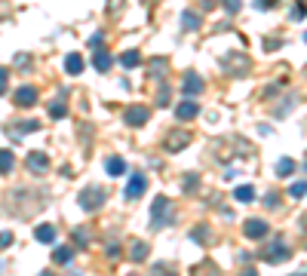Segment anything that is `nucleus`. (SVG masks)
Returning <instances> with one entry per match:
<instances>
[{"instance_id": "obj_1", "label": "nucleus", "mask_w": 307, "mask_h": 276, "mask_svg": "<svg viewBox=\"0 0 307 276\" xmlns=\"http://www.w3.org/2000/svg\"><path fill=\"white\" fill-rule=\"evenodd\" d=\"M80 203H83V209L96 212V209L105 203V191H102V188H86V191L80 194Z\"/></svg>"}, {"instance_id": "obj_2", "label": "nucleus", "mask_w": 307, "mask_h": 276, "mask_svg": "<svg viewBox=\"0 0 307 276\" xmlns=\"http://www.w3.org/2000/svg\"><path fill=\"white\" fill-rule=\"evenodd\" d=\"M150 221H154V224H166V221H169V200H166V197H157V200H154V206H150Z\"/></svg>"}, {"instance_id": "obj_3", "label": "nucleus", "mask_w": 307, "mask_h": 276, "mask_svg": "<svg viewBox=\"0 0 307 276\" xmlns=\"http://www.w3.org/2000/svg\"><path fill=\"white\" fill-rule=\"evenodd\" d=\"M267 221H261V218H249L246 224H243V233L249 236V239H264L267 236Z\"/></svg>"}, {"instance_id": "obj_4", "label": "nucleus", "mask_w": 307, "mask_h": 276, "mask_svg": "<svg viewBox=\"0 0 307 276\" xmlns=\"http://www.w3.org/2000/svg\"><path fill=\"white\" fill-rule=\"evenodd\" d=\"M264 261H270V264H280V261H289V246L283 242V239H277L267 252H264Z\"/></svg>"}, {"instance_id": "obj_5", "label": "nucleus", "mask_w": 307, "mask_h": 276, "mask_svg": "<svg viewBox=\"0 0 307 276\" xmlns=\"http://www.w3.org/2000/svg\"><path fill=\"white\" fill-rule=\"evenodd\" d=\"M181 92H185V96H200V92H203V80H200V74L188 71L185 80H181Z\"/></svg>"}, {"instance_id": "obj_6", "label": "nucleus", "mask_w": 307, "mask_h": 276, "mask_svg": "<svg viewBox=\"0 0 307 276\" xmlns=\"http://www.w3.org/2000/svg\"><path fill=\"white\" fill-rule=\"evenodd\" d=\"M144 188H147V181H144V175H132L129 178V184H126V200H138L141 194H144Z\"/></svg>"}, {"instance_id": "obj_7", "label": "nucleus", "mask_w": 307, "mask_h": 276, "mask_svg": "<svg viewBox=\"0 0 307 276\" xmlns=\"http://www.w3.org/2000/svg\"><path fill=\"white\" fill-rule=\"evenodd\" d=\"M147 117H150V111H147V108H141V105H135V108H129V111H126V123H129V126H144V123H147Z\"/></svg>"}, {"instance_id": "obj_8", "label": "nucleus", "mask_w": 307, "mask_h": 276, "mask_svg": "<svg viewBox=\"0 0 307 276\" xmlns=\"http://www.w3.org/2000/svg\"><path fill=\"white\" fill-rule=\"evenodd\" d=\"M16 105H22V108H28V105H34L37 102V89L34 86H22V89H16Z\"/></svg>"}, {"instance_id": "obj_9", "label": "nucleus", "mask_w": 307, "mask_h": 276, "mask_svg": "<svg viewBox=\"0 0 307 276\" xmlns=\"http://www.w3.org/2000/svg\"><path fill=\"white\" fill-rule=\"evenodd\" d=\"M197 114H200V105H197V102H191V99H185V102L175 108V117H178V120H194Z\"/></svg>"}, {"instance_id": "obj_10", "label": "nucleus", "mask_w": 307, "mask_h": 276, "mask_svg": "<svg viewBox=\"0 0 307 276\" xmlns=\"http://www.w3.org/2000/svg\"><path fill=\"white\" fill-rule=\"evenodd\" d=\"M188 141H191V135H188V132H178V129H175V132H169V138H166V150H181V147H185Z\"/></svg>"}, {"instance_id": "obj_11", "label": "nucleus", "mask_w": 307, "mask_h": 276, "mask_svg": "<svg viewBox=\"0 0 307 276\" xmlns=\"http://www.w3.org/2000/svg\"><path fill=\"white\" fill-rule=\"evenodd\" d=\"M93 65H96V71H111V65H114V58H111V52H105V49H99L96 55H93Z\"/></svg>"}, {"instance_id": "obj_12", "label": "nucleus", "mask_w": 307, "mask_h": 276, "mask_svg": "<svg viewBox=\"0 0 307 276\" xmlns=\"http://www.w3.org/2000/svg\"><path fill=\"white\" fill-rule=\"evenodd\" d=\"M46 166H49V160H46V154H28V169L31 172H46Z\"/></svg>"}, {"instance_id": "obj_13", "label": "nucleus", "mask_w": 307, "mask_h": 276, "mask_svg": "<svg viewBox=\"0 0 307 276\" xmlns=\"http://www.w3.org/2000/svg\"><path fill=\"white\" fill-rule=\"evenodd\" d=\"M34 239H37V242H55V227H52V224H40V227L34 230Z\"/></svg>"}, {"instance_id": "obj_14", "label": "nucleus", "mask_w": 307, "mask_h": 276, "mask_svg": "<svg viewBox=\"0 0 307 276\" xmlns=\"http://www.w3.org/2000/svg\"><path fill=\"white\" fill-rule=\"evenodd\" d=\"M71 258H74V249L71 246H55V252H52V261L55 264H71Z\"/></svg>"}, {"instance_id": "obj_15", "label": "nucleus", "mask_w": 307, "mask_h": 276, "mask_svg": "<svg viewBox=\"0 0 307 276\" xmlns=\"http://www.w3.org/2000/svg\"><path fill=\"white\" fill-rule=\"evenodd\" d=\"M65 71H68V74H80V71H83V58L77 55V52H71V55L65 58Z\"/></svg>"}, {"instance_id": "obj_16", "label": "nucleus", "mask_w": 307, "mask_h": 276, "mask_svg": "<svg viewBox=\"0 0 307 276\" xmlns=\"http://www.w3.org/2000/svg\"><path fill=\"white\" fill-rule=\"evenodd\" d=\"M120 65H123V68H138V65H141V52H138V49L123 52V55H120Z\"/></svg>"}, {"instance_id": "obj_17", "label": "nucleus", "mask_w": 307, "mask_h": 276, "mask_svg": "<svg viewBox=\"0 0 307 276\" xmlns=\"http://www.w3.org/2000/svg\"><path fill=\"white\" fill-rule=\"evenodd\" d=\"M129 258H132V261H144V258H147V242H141V239L132 242V246H129Z\"/></svg>"}, {"instance_id": "obj_18", "label": "nucleus", "mask_w": 307, "mask_h": 276, "mask_svg": "<svg viewBox=\"0 0 307 276\" xmlns=\"http://www.w3.org/2000/svg\"><path fill=\"white\" fill-rule=\"evenodd\" d=\"M13 166H16V157H13V150H0V172H13Z\"/></svg>"}, {"instance_id": "obj_19", "label": "nucleus", "mask_w": 307, "mask_h": 276, "mask_svg": "<svg viewBox=\"0 0 307 276\" xmlns=\"http://www.w3.org/2000/svg\"><path fill=\"white\" fill-rule=\"evenodd\" d=\"M181 25H185L188 31H197V28H200V16L191 13V10H185V13H181Z\"/></svg>"}, {"instance_id": "obj_20", "label": "nucleus", "mask_w": 307, "mask_h": 276, "mask_svg": "<svg viewBox=\"0 0 307 276\" xmlns=\"http://www.w3.org/2000/svg\"><path fill=\"white\" fill-rule=\"evenodd\" d=\"M105 169H108V175H123V172H126V163H123L120 157H111V160L105 163Z\"/></svg>"}, {"instance_id": "obj_21", "label": "nucleus", "mask_w": 307, "mask_h": 276, "mask_svg": "<svg viewBox=\"0 0 307 276\" xmlns=\"http://www.w3.org/2000/svg\"><path fill=\"white\" fill-rule=\"evenodd\" d=\"M234 197H237L240 203H252V200H255V191L249 188V184H240V188L234 191Z\"/></svg>"}, {"instance_id": "obj_22", "label": "nucleus", "mask_w": 307, "mask_h": 276, "mask_svg": "<svg viewBox=\"0 0 307 276\" xmlns=\"http://www.w3.org/2000/svg\"><path fill=\"white\" fill-rule=\"evenodd\" d=\"M292 172H295V163H292L289 157H283V160L277 163V175L283 178V175H292Z\"/></svg>"}, {"instance_id": "obj_23", "label": "nucleus", "mask_w": 307, "mask_h": 276, "mask_svg": "<svg viewBox=\"0 0 307 276\" xmlns=\"http://www.w3.org/2000/svg\"><path fill=\"white\" fill-rule=\"evenodd\" d=\"M289 194H292L295 200H301V197L307 194V181H295V184H292V188H289Z\"/></svg>"}, {"instance_id": "obj_24", "label": "nucleus", "mask_w": 307, "mask_h": 276, "mask_svg": "<svg viewBox=\"0 0 307 276\" xmlns=\"http://www.w3.org/2000/svg\"><path fill=\"white\" fill-rule=\"evenodd\" d=\"M65 114H68L65 102H52V105H49V117H55V120H58V117H65Z\"/></svg>"}, {"instance_id": "obj_25", "label": "nucleus", "mask_w": 307, "mask_h": 276, "mask_svg": "<svg viewBox=\"0 0 307 276\" xmlns=\"http://www.w3.org/2000/svg\"><path fill=\"white\" fill-rule=\"evenodd\" d=\"M74 242L80 246V249H86V246H89V233H86V230H74Z\"/></svg>"}, {"instance_id": "obj_26", "label": "nucleus", "mask_w": 307, "mask_h": 276, "mask_svg": "<svg viewBox=\"0 0 307 276\" xmlns=\"http://www.w3.org/2000/svg\"><path fill=\"white\" fill-rule=\"evenodd\" d=\"M181 188H185L188 194H191V191H197V175H194V172H191V175H185V181H181Z\"/></svg>"}, {"instance_id": "obj_27", "label": "nucleus", "mask_w": 307, "mask_h": 276, "mask_svg": "<svg viewBox=\"0 0 307 276\" xmlns=\"http://www.w3.org/2000/svg\"><path fill=\"white\" fill-rule=\"evenodd\" d=\"M304 16H307V7H304V4H295V7H292V19L298 22V19H304Z\"/></svg>"}, {"instance_id": "obj_28", "label": "nucleus", "mask_w": 307, "mask_h": 276, "mask_svg": "<svg viewBox=\"0 0 307 276\" xmlns=\"http://www.w3.org/2000/svg\"><path fill=\"white\" fill-rule=\"evenodd\" d=\"M16 129H22V132H34V129H40V123H37V120H25V123H19Z\"/></svg>"}, {"instance_id": "obj_29", "label": "nucleus", "mask_w": 307, "mask_h": 276, "mask_svg": "<svg viewBox=\"0 0 307 276\" xmlns=\"http://www.w3.org/2000/svg\"><path fill=\"white\" fill-rule=\"evenodd\" d=\"M221 4H224V10H227V13H237V10L243 7V0H221Z\"/></svg>"}, {"instance_id": "obj_30", "label": "nucleus", "mask_w": 307, "mask_h": 276, "mask_svg": "<svg viewBox=\"0 0 307 276\" xmlns=\"http://www.w3.org/2000/svg\"><path fill=\"white\" fill-rule=\"evenodd\" d=\"M157 105H169V89H166V86L157 92Z\"/></svg>"}, {"instance_id": "obj_31", "label": "nucleus", "mask_w": 307, "mask_h": 276, "mask_svg": "<svg viewBox=\"0 0 307 276\" xmlns=\"http://www.w3.org/2000/svg\"><path fill=\"white\" fill-rule=\"evenodd\" d=\"M10 242H13V233H10V230H4V233H0V249H7Z\"/></svg>"}, {"instance_id": "obj_32", "label": "nucleus", "mask_w": 307, "mask_h": 276, "mask_svg": "<svg viewBox=\"0 0 307 276\" xmlns=\"http://www.w3.org/2000/svg\"><path fill=\"white\" fill-rule=\"evenodd\" d=\"M7 77H10V74H7V68H0V96L7 92Z\"/></svg>"}, {"instance_id": "obj_33", "label": "nucleus", "mask_w": 307, "mask_h": 276, "mask_svg": "<svg viewBox=\"0 0 307 276\" xmlns=\"http://www.w3.org/2000/svg\"><path fill=\"white\" fill-rule=\"evenodd\" d=\"M150 71H154V74H166V62H163V58H160V62H154Z\"/></svg>"}, {"instance_id": "obj_34", "label": "nucleus", "mask_w": 307, "mask_h": 276, "mask_svg": "<svg viewBox=\"0 0 307 276\" xmlns=\"http://www.w3.org/2000/svg\"><path fill=\"white\" fill-rule=\"evenodd\" d=\"M108 258L117 261V258H120V246H108Z\"/></svg>"}, {"instance_id": "obj_35", "label": "nucleus", "mask_w": 307, "mask_h": 276, "mask_svg": "<svg viewBox=\"0 0 307 276\" xmlns=\"http://www.w3.org/2000/svg\"><path fill=\"white\" fill-rule=\"evenodd\" d=\"M277 203H280V197L277 194H267V209H277Z\"/></svg>"}, {"instance_id": "obj_36", "label": "nucleus", "mask_w": 307, "mask_h": 276, "mask_svg": "<svg viewBox=\"0 0 307 276\" xmlns=\"http://www.w3.org/2000/svg\"><path fill=\"white\" fill-rule=\"evenodd\" d=\"M102 40H105V37H102V34H96V37L89 40V46H93V49H99V46H102Z\"/></svg>"}, {"instance_id": "obj_37", "label": "nucleus", "mask_w": 307, "mask_h": 276, "mask_svg": "<svg viewBox=\"0 0 307 276\" xmlns=\"http://www.w3.org/2000/svg\"><path fill=\"white\" fill-rule=\"evenodd\" d=\"M243 276H258V270H252V267H249V270H243Z\"/></svg>"}, {"instance_id": "obj_38", "label": "nucleus", "mask_w": 307, "mask_h": 276, "mask_svg": "<svg viewBox=\"0 0 307 276\" xmlns=\"http://www.w3.org/2000/svg\"><path fill=\"white\" fill-rule=\"evenodd\" d=\"M40 276H52V273H49V270H43V273H40Z\"/></svg>"}, {"instance_id": "obj_39", "label": "nucleus", "mask_w": 307, "mask_h": 276, "mask_svg": "<svg viewBox=\"0 0 307 276\" xmlns=\"http://www.w3.org/2000/svg\"><path fill=\"white\" fill-rule=\"evenodd\" d=\"M292 276H307V273H292Z\"/></svg>"}, {"instance_id": "obj_40", "label": "nucleus", "mask_w": 307, "mask_h": 276, "mask_svg": "<svg viewBox=\"0 0 307 276\" xmlns=\"http://www.w3.org/2000/svg\"><path fill=\"white\" fill-rule=\"evenodd\" d=\"M304 43H307V34H304Z\"/></svg>"}, {"instance_id": "obj_41", "label": "nucleus", "mask_w": 307, "mask_h": 276, "mask_svg": "<svg viewBox=\"0 0 307 276\" xmlns=\"http://www.w3.org/2000/svg\"><path fill=\"white\" fill-rule=\"evenodd\" d=\"M166 276H175V273H166Z\"/></svg>"}]
</instances>
